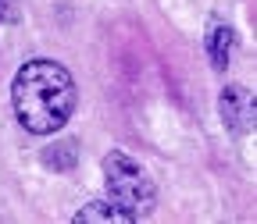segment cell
<instances>
[{
  "label": "cell",
  "mask_w": 257,
  "mask_h": 224,
  "mask_svg": "<svg viewBox=\"0 0 257 224\" xmlns=\"http://www.w3.org/2000/svg\"><path fill=\"white\" fill-rule=\"evenodd\" d=\"M75 78L64 64L47 57L22 64L11 82V107L32 136H54L57 128H64V121L75 114Z\"/></svg>",
  "instance_id": "1"
},
{
  "label": "cell",
  "mask_w": 257,
  "mask_h": 224,
  "mask_svg": "<svg viewBox=\"0 0 257 224\" xmlns=\"http://www.w3.org/2000/svg\"><path fill=\"white\" fill-rule=\"evenodd\" d=\"M104 182H107V200L114 206H121L133 220L154 210V182L121 150H111L104 156Z\"/></svg>",
  "instance_id": "2"
},
{
  "label": "cell",
  "mask_w": 257,
  "mask_h": 224,
  "mask_svg": "<svg viewBox=\"0 0 257 224\" xmlns=\"http://www.w3.org/2000/svg\"><path fill=\"white\" fill-rule=\"evenodd\" d=\"M218 114L225 121V128L236 136H246L253 128V118H257V107H253V96L250 89L243 86H225L221 96H218Z\"/></svg>",
  "instance_id": "3"
},
{
  "label": "cell",
  "mask_w": 257,
  "mask_h": 224,
  "mask_svg": "<svg viewBox=\"0 0 257 224\" xmlns=\"http://www.w3.org/2000/svg\"><path fill=\"white\" fill-rule=\"evenodd\" d=\"M232 46H236L232 28H229V25H221V22H214V25L207 28V57H211V64H214L218 72L229 68V60H232Z\"/></svg>",
  "instance_id": "4"
},
{
  "label": "cell",
  "mask_w": 257,
  "mask_h": 224,
  "mask_svg": "<svg viewBox=\"0 0 257 224\" xmlns=\"http://www.w3.org/2000/svg\"><path fill=\"white\" fill-rule=\"evenodd\" d=\"M72 220H75V224H133V217H128L121 206H114L111 200H93V203H86Z\"/></svg>",
  "instance_id": "5"
},
{
  "label": "cell",
  "mask_w": 257,
  "mask_h": 224,
  "mask_svg": "<svg viewBox=\"0 0 257 224\" xmlns=\"http://www.w3.org/2000/svg\"><path fill=\"white\" fill-rule=\"evenodd\" d=\"M50 150H54V153H47V164L50 168H72L75 164V142H57Z\"/></svg>",
  "instance_id": "6"
},
{
  "label": "cell",
  "mask_w": 257,
  "mask_h": 224,
  "mask_svg": "<svg viewBox=\"0 0 257 224\" xmlns=\"http://www.w3.org/2000/svg\"><path fill=\"white\" fill-rule=\"evenodd\" d=\"M18 14H15V4L11 0H0V22H15Z\"/></svg>",
  "instance_id": "7"
}]
</instances>
